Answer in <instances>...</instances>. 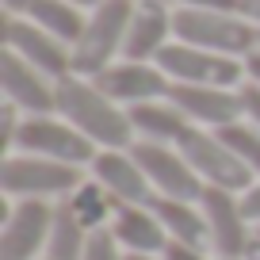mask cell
Instances as JSON below:
<instances>
[{"mask_svg": "<svg viewBox=\"0 0 260 260\" xmlns=\"http://www.w3.org/2000/svg\"><path fill=\"white\" fill-rule=\"evenodd\" d=\"M57 92V115L65 122H73L84 138H92L100 149H130L134 146V122H130L126 107L115 104L111 96L96 88V81L69 73L61 81H54Z\"/></svg>", "mask_w": 260, "mask_h": 260, "instance_id": "cell-1", "label": "cell"}, {"mask_svg": "<svg viewBox=\"0 0 260 260\" xmlns=\"http://www.w3.org/2000/svg\"><path fill=\"white\" fill-rule=\"evenodd\" d=\"M172 35L176 42L187 46H203L226 57H249L260 46V31L252 19L230 16V12H203V8H176L172 12Z\"/></svg>", "mask_w": 260, "mask_h": 260, "instance_id": "cell-2", "label": "cell"}, {"mask_svg": "<svg viewBox=\"0 0 260 260\" xmlns=\"http://www.w3.org/2000/svg\"><path fill=\"white\" fill-rule=\"evenodd\" d=\"M138 0H104L100 8H92L88 27H84L81 42L73 46V73L84 81H96L107 65H115V54H122L130 31V16H134Z\"/></svg>", "mask_w": 260, "mask_h": 260, "instance_id": "cell-3", "label": "cell"}, {"mask_svg": "<svg viewBox=\"0 0 260 260\" xmlns=\"http://www.w3.org/2000/svg\"><path fill=\"white\" fill-rule=\"evenodd\" d=\"M84 184L81 169L65 161H50V157L35 153H8L4 169H0V187L8 199H69L77 187Z\"/></svg>", "mask_w": 260, "mask_h": 260, "instance_id": "cell-4", "label": "cell"}, {"mask_svg": "<svg viewBox=\"0 0 260 260\" xmlns=\"http://www.w3.org/2000/svg\"><path fill=\"white\" fill-rule=\"evenodd\" d=\"M176 149L187 157L199 180L207 187H226V191H249L252 187V169L218 138V130H207V126H187L184 138L176 142Z\"/></svg>", "mask_w": 260, "mask_h": 260, "instance_id": "cell-5", "label": "cell"}, {"mask_svg": "<svg viewBox=\"0 0 260 260\" xmlns=\"http://www.w3.org/2000/svg\"><path fill=\"white\" fill-rule=\"evenodd\" d=\"M12 153H35V157H50V161H65V165L84 169V165L96 161L100 146L92 138H84L73 122L57 119V115H23Z\"/></svg>", "mask_w": 260, "mask_h": 260, "instance_id": "cell-6", "label": "cell"}, {"mask_svg": "<svg viewBox=\"0 0 260 260\" xmlns=\"http://www.w3.org/2000/svg\"><path fill=\"white\" fill-rule=\"evenodd\" d=\"M172 84H211V88H241L245 81V61L226 57L203 46H187V42H169L157 54V61Z\"/></svg>", "mask_w": 260, "mask_h": 260, "instance_id": "cell-7", "label": "cell"}, {"mask_svg": "<svg viewBox=\"0 0 260 260\" xmlns=\"http://www.w3.org/2000/svg\"><path fill=\"white\" fill-rule=\"evenodd\" d=\"M0 260H39L46 252L54 203L50 199H19L16 207H0Z\"/></svg>", "mask_w": 260, "mask_h": 260, "instance_id": "cell-8", "label": "cell"}, {"mask_svg": "<svg viewBox=\"0 0 260 260\" xmlns=\"http://www.w3.org/2000/svg\"><path fill=\"white\" fill-rule=\"evenodd\" d=\"M130 153L142 165V172L149 176L157 195H165V199H187V203L203 199L207 184L199 180V172L187 165V157L176 146H165V142H134Z\"/></svg>", "mask_w": 260, "mask_h": 260, "instance_id": "cell-9", "label": "cell"}, {"mask_svg": "<svg viewBox=\"0 0 260 260\" xmlns=\"http://www.w3.org/2000/svg\"><path fill=\"white\" fill-rule=\"evenodd\" d=\"M4 46L16 50L27 65H35L50 81H61V77L73 73V46H65L61 39L46 35L39 23H31V19L4 16Z\"/></svg>", "mask_w": 260, "mask_h": 260, "instance_id": "cell-10", "label": "cell"}, {"mask_svg": "<svg viewBox=\"0 0 260 260\" xmlns=\"http://www.w3.org/2000/svg\"><path fill=\"white\" fill-rule=\"evenodd\" d=\"M207 214V226H211V249L222 260H245L252 245V222L241 211V195L226 191V187H207L203 199H199Z\"/></svg>", "mask_w": 260, "mask_h": 260, "instance_id": "cell-11", "label": "cell"}, {"mask_svg": "<svg viewBox=\"0 0 260 260\" xmlns=\"http://www.w3.org/2000/svg\"><path fill=\"white\" fill-rule=\"evenodd\" d=\"M96 88L104 96H111L115 104L122 107H134V104H153V100H169L172 81L161 65H149V61H115L107 65L104 73L96 77Z\"/></svg>", "mask_w": 260, "mask_h": 260, "instance_id": "cell-12", "label": "cell"}, {"mask_svg": "<svg viewBox=\"0 0 260 260\" xmlns=\"http://www.w3.org/2000/svg\"><path fill=\"white\" fill-rule=\"evenodd\" d=\"M169 100L195 122L207 130H222L245 119L241 92L237 88H211V84H172Z\"/></svg>", "mask_w": 260, "mask_h": 260, "instance_id": "cell-13", "label": "cell"}, {"mask_svg": "<svg viewBox=\"0 0 260 260\" xmlns=\"http://www.w3.org/2000/svg\"><path fill=\"white\" fill-rule=\"evenodd\" d=\"M0 88H4V100H12L23 115H54L57 111V92L50 84V77H42L35 65H27L8 46L0 54Z\"/></svg>", "mask_w": 260, "mask_h": 260, "instance_id": "cell-14", "label": "cell"}, {"mask_svg": "<svg viewBox=\"0 0 260 260\" xmlns=\"http://www.w3.org/2000/svg\"><path fill=\"white\" fill-rule=\"evenodd\" d=\"M92 180H100L119 203L149 207L153 195H157L153 184H149V176L142 172V165L134 161L130 149H100L96 161H92Z\"/></svg>", "mask_w": 260, "mask_h": 260, "instance_id": "cell-15", "label": "cell"}, {"mask_svg": "<svg viewBox=\"0 0 260 260\" xmlns=\"http://www.w3.org/2000/svg\"><path fill=\"white\" fill-rule=\"evenodd\" d=\"M172 35V12L161 0H138L134 16H130V31H126V46L122 57L126 61H157Z\"/></svg>", "mask_w": 260, "mask_h": 260, "instance_id": "cell-16", "label": "cell"}, {"mask_svg": "<svg viewBox=\"0 0 260 260\" xmlns=\"http://www.w3.org/2000/svg\"><path fill=\"white\" fill-rule=\"evenodd\" d=\"M115 234V241L122 245V252H146V256H161L169 249V234H165L161 218L153 214V207L142 203H119L115 218L107 226Z\"/></svg>", "mask_w": 260, "mask_h": 260, "instance_id": "cell-17", "label": "cell"}, {"mask_svg": "<svg viewBox=\"0 0 260 260\" xmlns=\"http://www.w3.org/2000/svg\"><path fill=\"white\" fill-rule=\"evenodd\" d=\"M153 214L161 218L169 241L191 245V249H211V226H207V214L199 203H187V199H165L153 195Z\"/></svg>", "mask_w": 260, "mask_h": 260, "instance_id": "cell-18", "label": "cell"}, {"mask_svg": "<svg viewBox=\"0 0 260 260\" xmlns=\"http://www.w3.org/2000/svg\"><path fill=\"white\" fill-rule=\"evenodd\" d=\"M126 115H130V122H134V134H142V142H165V146H176V142L184 138V130L195 126L172 100L134 104V107H126Z\"/></svg>", "mask_w": 260, "mask_h": 260, "instance_id": "cell-19", "label": "cell"}, {"mask_svg": "<svg viewBox=\"0 0 260 260\" xmlns=\"http://www.w3.org/2000/svg\"><path fill=\"white\" fill-rule=\"evenodd\" d=\"M27 19H31V23H39L46 35L61 39L65 46H77V42H81V35H84V27H88L84 12L77 8V4H69V0H31Z\"/></svg>", "mask_w": 260, "mask_h": 260, "instance_id": "cell-20", "label": "cell"}, {"mask_svg": "<svg viewBox=\"0 0 260 260\" xmlns=\"http://www.w3.org/2000/svg\"><path fill=\"white\" fill-rule=\"evenodd\" d=\"M65 207L73 211V218L81 222L84 230H104V226H111V218H115V207H119V199H115L111 191H107L100 180H84L81 187H77L69 199H65Z\"/></svg>", "mask_w": 260, "mask_h": 260, "instance_id": "cell-21", "label": "cell"}, {"mask_svg": "<svg viewBox=\"0 0 260 260\" xmlns=\"http://www.w3.org/2000/svg\"><path fill=\"white\" fill-rule=\"evenodd\" d=\"M84 245H88V230L73 218V211L65 207V199L54 207V226H50V241L42 260H81Z\"/></svg>", "mask_w": 260, "mask_h": 260, "instance_id": "cell-22", "label": "cell"}, {"mask_svg": "<svg viewBox=\"0 0 260 260\" xmlns=\"http://www.w3.org/2000/svg\"><path fill=\"white\" fill-rule=\"evenodd\" d=\"M218 138L226 142L245 165H249L252 176H260V126H252V122L241 119V122H234V126H222Z\"/></svg>", "mask_w": 260, "mask_h": 260, "instance_id": "cell-23", "label": "cell"}, {"mask_svg": "<svg viewBox=\"0 0 260 260\" xmlns=\"http://www.w3.org/2000/svg\"><path fill=\"white\" fill-rule=\"evenodd\" d=\"M126 252H122V245L115 241L111 230H92L88 234V245H84V256L81 260H122Z\"/></svg>", "mask_w": 260, "mask_h": 260, "instance_id": "cell-24", "label": "cell"}, {"mask_svg": "<svg viewBox=\"0 0 260 260\" xmlns=\"http://www.w3.org/2000/svg\"><path fill=\"white\" fill-rule=\"evenodd\" d=\"M180 8H203V12H230V16H241L245 0H180Z\"/></svg>", "mask_w": 260, "mask_h": 260, "instance_id": "cell-25", "label": "cell"}, {"mask_svg": "<svg viewBox=\"0 0 260 260\" xmlns=\"http://www.w3.org/2000/svg\"><path fill=\"white\" fill-rule=\"evenodd\" d=\"M241 107H245V119L252 122V126H260V88L256 84H241Z\"/></svg>", "mask_w": 260, "mask_h": 260, "instance_id": "cell-26", "label": "cell"}, {"mask_svg": "<svg viewBox=\"0 0 260 260\" xmlns=\"http://www.w3.org/2000/svg\"><path fill=\"white\" fill-rule=\"evenodd\" d=\"M241 211L252 226H260V180H252L249 191H241Z\"/></svg>", "mask_w": 260, "mask_h": 260, "instance_id": "cell-27", "label": "cell"}, {"mask_svg": "<svg viewBox=\"0 0 260 260\" xmlns=\"http://www.w3.org/2000/svg\"><path fill=\"white\" fill-rule=\"evenodd\" d=\"M161 260H207V252L191 249V245H180V241H169V249L161 252Z\"/></svg>", "mask_w": 260, "mask_h": 260, "instance_id": "cell-28", "label": "cell"}, {"mask_svg": "<svg viewBox=\"0 0 260 260\" xmlns=\"http://www.w3.org/2000/svg\"><path fill=\"white\" fill-rule=\"evenodd\" d=\"M245 77H249V84H256V88H260V46L245 57Z\"/></svg>", "mask_w": 260, "mask_h": 260, "instance_id": "cell-29", "label": "cell"}, {"mask_svg": "<svg viewBox=\"0 0 260 260\" xmlns=\"http://www.w3.org/2000/svg\"><path fill=\"white\" fill-rule=\"evenodd\" d=\"M4 4V16H27V8H31V0H0Z\"/></svg>", "mask_w": 260, "mask_h": 260, "instance_id": "cell-30", "label": "cell"}, {"mask_svg": "<svg viewBox=\"0 0 260 260\" xmlns=\"http://www.w3.org/2000/svg\"><path fill=\"white\" fill-rule=\"evenodd\" d=\"M241 16H245V19H252V23H260V0H245Z\"/></svg>", "mask_w": 260, "mask_h": 260, "instance_id": "cell-31", "label": "cell"}, {"mask_svg": "<svg viewBox=\"0 0 260 260\" xmlns=\"http://www.w3.org/2000/svg\"><path fill=\"white\" fill-rule=\"evenodd\" d=\"M245 260H260V237H252V245H249V252H245Z\"/></svg>", "mask_w": 260, "mask_h": 260, "instance_id": "cell-32", "label": "cell"}, {"mask_svg": "<svg viewBox=\"0 0 260 260\" xmlns=\"http://www.w3.org/2000/svg\"><path fill=\"white\" fill-rule=\"evenodd\" d=\"M122 260H161V256H146V252H126Z\"/></svg>", "mask_w": 260, "mask_h": 260, "instance_id": "cell-33", "label": "cell"}, {"mask_svg": "<svg viewBox=\"0 0 260 260\" xmlns=\"http://www.w3.org/2000/svg\"><path fill=\"white\" fill-rule=\"evenodd\" d=\"M69 4H77V8H81V4H92V8H100L104 0H69Z\"/></svg>", "mask_w": 260, "mask_h": 260, "instance_id": "cell-34", "label": "cell"}, {"mask_svg": "<svg viewBox=\"0 0 260 260\" xmlns=\"http://www.w3.org/2000/svg\"><path fill=\"white\" fill-rule=\"evenodd\" d=\"M252 237H260V226H256V230H252Z\"/></svg>", "mask_w": 260, "mask_h": 260, "instance_id": "cell-35", "label": "cell"}, {"mask_svg": "<svg viewBox=\"0 0 260 260\" xmlns=\"http://www.w3.org/2000/svg\"><path fill=\"white\" fill-rule=\"evenodd\" d=\"M161 4H165V0H161Z\"/></svg>", "mask_w": 260, "mask_h": 260, "instance_id": "cell-36", "label": "cell"}]
</instances>
